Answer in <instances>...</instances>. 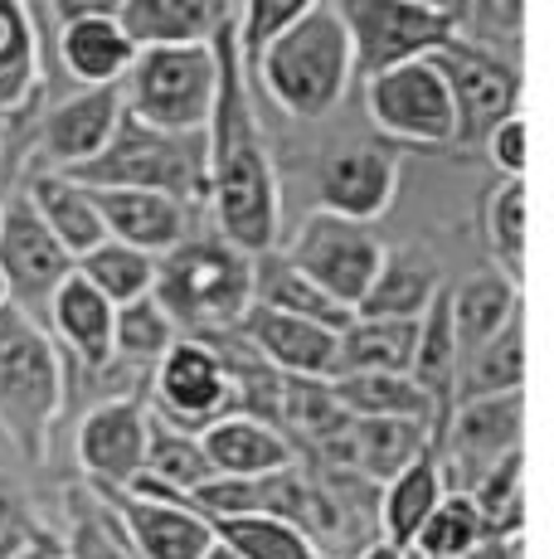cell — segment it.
<instances>
[{
	"instance_id": "7bdbcfd3",
	"label": "cell",
	"mask_w": 554,
	"mask_h": 559,
	"mask_svg": "<svg viewBox=\"0 0 554 559\" xmlns=\"http://www.w3.org/2000/svg\"><path fill=\"white\" fill-rule=\"evenodd\" d=\"M486 156L506 180H526V117H506L501 127H492L486 136Z\"/></svg>"
},
{
	"instance_id": "5bb4252c",
	"label": "cell",
	"mask_w": 554,
	"mask_h": 559,
	"mask_svg": "<svg viewBox=\"0 0 554 559\" xmlns=\"http://www.w3.org/2000/svg\"><path fill=\"white\" fill-rule=\"evenodd\" d=\"M520 428H526V390L516 394H486V400H457L443 424L438 462L447 467H467L457 477V497L472 491L492 462L506 453H520Z\"/></svg>"
},
{
	"instance_id": "b9f144b4",
	"label": "cell",
	"mask_w": 554,
	"mask_h": 559,
	"mask_svg": "<svg viewBox=\"0 0 554 559\" xmlns=\"http://www.w3.org/2000/svg\"><path fill=\"white\" fill-rule=\"evenodd\" d=\"M306 0H249V5H233V45H239L243 73L258 63V53L302 15Z\"/></svg>"
},
{
	"instance_id": "d6986e66",
	"label": "cell",
	"mask_w": 554,
	"mask_h": 559,
	"mask_svg": "<svg viewBox=\"0 0 554 559\" xmlns=\"http://www.w3.org/2000/svg\"><path fill=\"white\" fill-rule=\"evenodd\" d=\"M233 336L282 380H332L336 370V331L282 317V311L249 307L243 321L233 326Z\"/></svg>"
},
{
	"instance_id": "74e56055",
	"label": "cell",
	"mask_w": 554,
	"mask_h": 559,
	"mask_svg": "<svg viewBox=\"0 0 554 559\" xmlns=\"http://www.w3.org/2000/svg\"><path fill=\"white\" fill-rule=\"evenodd\" d=\"M176 346V326L166 321V311L142 297V302H127L117 307V321H112V360L117 365H132V370H146Z\"/></svg>"
},
{
	"instance_id": "cb8c5ba5",
	"label": "cell",
	"mask_w": 554,
	"mask_h": 559,
	"mask_svg": "<svg viewBox=\"0 0 554 559\" xmlns=\"http://www.w3.org/2000/svg\"><path fill=\"white\" fill-rule=\"evenodd\" d=\"M443 497H447V487H443V462H438V453L429 448V453L413 457L409 467L399 472V477H389L385 487H380L375 521H380V535H385L380 545H389V550L409 555L413 540H419V531H423V521L438 511Z\"/></svg>"
},
{
	"instance_id": "d590c367",
	"label": "cell",
	"mask_w": 554,
	"mask_h": 559,
	"mask_svg": "<svg viewBox=\"0 0 554 559\" xmlns=\"http://www.w3.org/2000/svg\"><path fill=\"white\" fill-rule=\"evenodd\" d=\"M73 273L112 307H127V302H142L152 297V283H156V258L127 249V243H98L93 253H83L73 263Z\"/></svg>"
},
{
	"instance_id": "ac0fdd59",
	"label": "cell",
	"mask_w": 554,
	"mask_h": 559,
	"mask_svg": "<svg viewBox=\"0 0 554 559\" xmlns=\"http://www.w3.org/2000/svg\"><path fill=\"white\" fill-rule=\"evenodd\" d=\"M117 122H122V93L117 88H79L73 98L49 107L45 122H39V136H35L39 170L69 176V170L88 166V160L112 142Z\"/></svg>"
},
{
	"instance_id": "836d02e7",
	"label": "cell",
	"mask_w": 554,
	"mask_h": 559,
	"mask_svg": "<svg viewBox=\"0 0 554 559\" xmlns=\"http://www.w3.org/2000/svg\"><path fill=\"white\" fill-rule=\"evenodd\" d=\"M142 477L156 481L161 491L170 497H195L200 487H205L215 472H209L205 462V448H200L195 433H180V428L161 424V418H152V428H146V462H142Z\"/></svg>"
},
{
	"instance_id": "ab89813d",
	"label": "cell",
	"mask_w": 554,
	"mask_h": 559,
	"mask_svg": "<svg viewBox=\"0 0 554 559\" xmlns=\"http://www.w3.org/2000/svg\"><path fill=\"white\" fill-rule=\"evenodd\" d=\"M482 540H492V535L482 531V515L467 497H457V491H447L438 501V511L423 521L419 540H413V550L423 559H457L467 550H477Z\"/></svg>"
},
{
	"instance_id": "7c38bea8",
	"label": "cell",
	"mask_w": 554,
	"mask_h": 559,
	"mask_svg": "<svg viewBox=\"0 0 554 559\" xmlns=\"http://www.w3.org/2000/svg\"><path fill=\"white\" fill-rule=\"evenodd\" d=\"M73 273V258L55 243V234L39 224L25 195L0 204V277H5V302L25 311L35 326L49 321L59 283Z\"/></svg>"
},
{
	"instance_id": "44dd1931",
	"label": "cell",
	"mask_w": 554,
	"mask_h": 559,
	"mask_svg": "<svg viewBox=\"0 0 554 559\" xmlns=\"http://www.w3.org/2000/svg\"><path fill=\"white\" fill-rule=\"evenodd\" d=\"M438 293H443L438 253L423 249V243H399V249H385V258H380V273H375V283H370V293L360 297L356 317L419 321Z\"/></svg>"
},
{
	"instance_id": "f35d334b",
	"label": "cell",
	"mask_w": 554,
	"mask_h": 559,
	"mask_svg": "<svg viewBox=\"0 0 554 559\" xmlns=\"http://www.w3.org/2000/svg\"><path fill=\"white\" fill-rule=\"evenodd\" d=\"M486 249L510 287L526 277V180H501L486 204Z\"/></svg>"
},
{
	"instance_id": "52a82bcc",
	"label": "cell",
	"mask_w": 554,
	"mask_h": 559,
	"mask_svg": "<svg viewBox=\"0 0 554 559\" xmlns=\"http://www.w3.org/2000/svg\"><path fill=\"white\" fill-rule=\"evenodd\" d=\"M340 25L350 35L356 79L433 59L462 29V5H419V0H340Z\"/></svg>"
},
{
	"instance_id": "7dc6e473",
	"label": "cell",
	"mask_w": 554,
	"mask_h": 559,
	"mask_svg": "<svg viewBox=\"0 0 554 559\" xmlns=\"http://www.w3.org/2000/svg\"><path fill=\"white\" fill-rule=\"evenodd\" d=\"M39 559H79V555H69V550H45Z\"/></svg>"
},
{
	"instance_id": "f1b7e54d",
	"label": "cell",
	"mask_w": 554,
	"mask_h": 559,
	"mask_svg": "<svg viewBox=\"0 0 554 559\" xmlns=\"http://www.w3.org/2000/svg\"><path fill=\"white\" fill-rule=\"evenodd\" d=\"M253 307L312 321V326H326V331H336V336L350 326V311H340L312 277L297 273L282 249H268L253 258Z\"/></svg>"
},
{
	"instance_id": "9c48e42d",
	"label": "cell",
	"mask_w": 554,
	"mask_h": 559,
	"mask_svg": "<svg viewBox=\"0 0 554 559\" xmlns=\"http://www.w3.org/2000/svg\"><path fill=\"white\" fill-rule=\"evenodd\" d=\"M282 253H287V263L312 277L340 311L356 317L360 297L370 293V283H375V273H380L385 243L375 239L370 224H350L326 210H312L297 224V234L287 239Z\"/></svg>"
},
{
	"instance_id": "9a60e30c",
	"label": "cell",
	"mask_w": 554,
	"mask_h": 559,
	"mask_svg": "<svg viewBox=\"0 0 554 559\" xmlns=\"http://www.w3.org/2000/svg\"><path fill=\"white\" fill-rule=\"evenodd\" d=\"M146 428H152V414L136 394L103 400L79 418V467L93 491H127L142 477Z\"/></svg>"
},
{
	"instance_id": "8992f818",
	"label": "cell",
	"mask_w": 554,
	"mask_h": 559,
	"mask_svg": "<svg viewBox=\"0 0 554 559\" xmlns=\"http://www.w3.org/2000/svg\"><path fill=\"white\" fill-rule=\"evenodd\" d=\"M215 39V35H209ZM215 49L180 45V49H142L117 83L122 112L136 117L152 132L195 136L205 132L209 107H215Z\"/></svg>"
},
{
	"instance_id": "c3c4849f",
	"label": "cell",
	"mask_w": 554,
	"mask_h": 559,
	"mask_svg": "<svg viewBox=\"0 0 554 559\" xmlns=\"http://www.w3.org/2000/svg\"><path fill=\"white\" fill-rule=\"evenodd\" d=\"M0 307H5V277H0Z\"/></svg>"
},
{
	"instance_id": "ba28073f",
	"label": "cell",
	"mask_w": 554,
	"mask_h": 559,
	"mask_svg": "<svg viewBox=\"0 0 554 559\" xmlns=\"http://www.w3.org/2000/svg\"><path fill=\"white\" fill-rule=\"evenodd\" d=\"M433 69L443 73V88H447V103H453V142L457 146H477L492 136V127H501L506 117L520 112V73L510 69L506 59L482 45V39L462 35L457 29L443 49H433Z\"/></svg>"
},
{
	"instance_id": "4dcf8cb0",
	"label": "cell",
	"mask_w": 554,
	"mask_h": 559,
	"mask_svg": "<svg viewBox=\"0 0 554 559\" xmlns=\"http://www.w3.org/2000/svg\"><path fill=\"white\" fill-rule=\"evenodd\" d=\"M520 311V287H510L501 273H472L467 283L447 287V317H453L457 360L492 341L501 326Z\"/></svg>"
},
{
	"instance_id": "bcb514c9",
	"label": "cell",
	"mask_w": 554,
	"mask_h": 559,
	"mask_svg": "<svg viewBox=\"0 0 554 559\" xmlns=\"http://www.w3.org/2000/svg\"><path fill=\"white\" fill-rule=\"evenodd\" d=\"M205 559H239V555H233L229 545H219V540H215V545H209V550H205Z\"/></svg>"
},
{
	"instance_id": "ffe728a7",
	"label": "cell",
	"mask_w": 554,
	"mask_h": 559,
	"mask_svg": "<svg viewBox=\"0 0 554 559\" xmlns=\"http://www.w3.org/2000/svg\"><path fill=\"white\" fill-rule=\"evenodd\" d=\"M93 204H98L103 234L146 258H166L170 249H180L195 224L190 204L152 195V190H93Z\"/></svg>"
},
{
	"instance_id": "3957f363",
	"label": "cell",
	"mask_w": 554,
	"mask_h": 559,
	"mask_svg": "<svg viewBox=\"0 0 554 559\" xmlns=\"http://www.w3.org/2000/svg\"><path fill=\"white\" fill-rule=\"evenodd\" d=\"M152 302L166 311L176 336H229L253 307V258L229 249L219 234L195 239L156 258Z\"/></svg>"
},
{
	"instance_id": "5b68a950",
	"label": "cell",
	"mask_w": 554,
	"mask_h": 559,
	"mask_svg": "<svg viewBox=\"0 0 554 559\" xmlns=\"http://www.w3.org/2000/svg\"><path fill=\"white\" fill-rule=\"evenodd\" d=\"M69 180H79L88 190H152V195H170L195 210L200 200H209L205 132L195 136L152 132V127H142L136 117L122 112L112 142L88 166L69 170Z\"/></svg>"
},
{
	"instance_id": "ee69618b",
	"label": "cell",
	"mask_w": 554,
	"mask_h": 559,
	"mask_svg": "<svg viewBox=\"0 0 554 559\" xmlns=\"http://www.w3.org/2000/svg\"><path fill=\"white\" fill-rule=\"evenodd\" d=\"M520 555V540H482L477 550L457 555V559H516Z\"/></svg>"
},
{
	"instance_id": "277c9868",
	"label": "cell",
	"mask_w": 554,
	"mask_h": 559,
	"mask_svg": "<svg viewBox=\"0 0 554 559\" xmlns=\"http://www.w3.org/2000/svg\"><path fill=\"white\" fill-rule=\"evenodd\" d=\"M59 408L63 360L55 336L5 302L0 307V428L29 467H39L49 453Z\"/></svg>"
},
{
	"instance_id": "f546056e",
	"label": "cell",
	"mask_w": 554,
	"mask_h": 559,
	"mask_svg": "<svg viewBox=\"0 0 554 559\" xmlns=\"http://www.w3.org/2000/svg\"><path fill=\"white\" fill-rule=\"evenodd\" d=\"M516 390H526V311H516L492 341H482L457 360V400H486V394Z\"/></svg>"
},
{
	"instance_id": "7a4b0ae2",
	"label": "cell",
	"mask_w": 554,
	"mask_h": 559,
	"mask_svg": "<svg viewBox=\"0 0 554 559\" xmlns=\"http://www.w3.org/2000/svg\"><path fill=\"white\" fill-rule=\"evenodd\" d=\"M243 79H258L263 93L297 122L332 117L356 83L350 35L340 25L336 0H306L302 15L258 53V63Z\"/></svg>"
},
{
	"instance_id": "83f0119b",
	"label": "cell",
	"mask_w": 554,
	"mask_h": 559,
	"mask_svg": "<svg viewBox=\"0 0 554 559\" xmlns=\"http://www.w3.org/2000/svg\"><path fill=\"white\" fill-rule=\"evenodd\" d=\"M45 83L39 10L25 0H0V117L25 112Z\"/></svg>"
},
{
	"instance_id": "7402d4cb",
	"label": "cell",
	"mask_w": 554,
	"mask_h": 559,
	"mask_svg": "<svg viewBox=\"0 0 554 559\" xmlns=\"http://www.w3.org/2000/svg\"><path fill=\"white\" fill-rule=\"evenodd\" d=\"M117 25L132 39V49H180L209 45V35L224 25V0H117Z\"/></svg>"
},
{
	"instance_id": "2e32d148",
	"label": "cell",
	"mask_w": 554,
	"mask_h": 559,
	"mask_svg": "<svg viewBox=\"0 0 554 559\" xmlns=\"http://www.w3.org/2000/svg\"><path fill=\"white\" fill-rule=\"evenodd\" d=\"M316 195H322V210L336 219L375 224L399 195V152L385 142L336 146L316 170Z\"/></svg>"
},
{
	"instance_id": "1f68e13d",
	"label": "cell",
	"mask_w": 554,
	"mask_h": 559,
	"mask_svg": "<svg viewBox=\"0 0 554 559\" xmlns=\"http://www.w3.org/2000/svg\"><path fill=\"white\" fill-rule=\"evenodd\" d=\"M413 331L419 321H370L350 317V326L336 336V374H409Z\"/></svg>"
},
{
	"instance_id": "681fc988",
	"label": "cell",
	"mask_w": 554,
	"mask_h": 559,
	"mask_svg": "<svg viewBox=\"0 0 554 559\" xmlns=\"http://www.w3.org/2000/svg\"><path fill=\"white\" fill-rule=\"evenodd\" d=\"M0 146H5V136H0Z\"/></svg>"
},
{
	"instance_id": "4fadbf2b",
	"label": "cell",
	"mask_w": 554,
	"mask_h": 559,
	"mask_svg": "<svg viewBox=\"0 0 554 559\" xmlns=\"http://www.w3.org/2000/svg\"><path fill=\"white\" fill-rule=\"evenodd\" d=\"M117 0H49L39 15L55 20L59 69L79 88H117L132 69L136 49L117 25Z\"/></svg>"
},
{
	"instance_id": "8fae6325",
	"label": "cell",
	"mask_w": 554,
	"mask_h": 559,
	"mask_svg": "<svg viewBox=\"0 0 554 559\" xmlns=\"http://www.w3.org/2000/svg\"><path fill=\"white\" fill-rule=\"evenodd\" d=\"M365 117L375 122L380 136H389L399 146H453V132H457L443 73L429 59L370 73Z\"/></svg>"
},
{
	"instance_id": "60d3db41",
	"label": "cell",
	"mask_w": 554,
	"mask_h": 559,
	"mask_svg": "<svg viewBox=\"0 0 554 559\" xmlns=\"http://www.w3.org/2000/svg\"><path fill=\"white\" fill-rule=\"evenodd\" d=\"M69 555H79V559H136L127 550V540H122V531H117V521L108 515V507H103L88 487L69 491Z\"/></svg>"
},
{
	"instance_id": "d6a6232c",
	"label": "cell",
	"mask_w": 554,
	"mask_h": 559,
	"mask_svg": "<svg viewBox=\"0 0 554 559\" xmlns=\"http://www.w3.org/2000/svg\"><path fill=\"white\" fill-rule=\"evenodd\" d=\"M332 394L350 418H413L429 428L438 424V408L409 374H336Z\"/></svg>"
},
{
	"instance_id": "e575fe53",
	"label": "cell",
	"mask_w": 554,
	"mask_h": 559,
	"mask_svg": "<svg viewBox=\"0 0 554 559\" xmlns=\"http://www.w3.org/2000/svg\"><path fill=\"white\" fill-rule=\"evenodd\" d=\"M467 501L482 515V531L492 540H520L526 531V453H506L482 472L467 491Z\"/></svg>"
},
{
	"instance_id": "603a6c76",
	"label": "cell",
	"mask_w": 554,
	"mask_h": 559,
	"mask_svg": "<svg viewBox=\"0 0 554 559\" xmlns=\"http://www.w3.org/2000/svg\"><path fill=\"white\" fill-rule=\"evenodd\" d=\"M200 448H205V462L215 477H239V481L268 477V472H282L297 462L292 438L258 424V418H243V414H229V418H219V424H209L205 433H200Z\"/></svg>"
},
{
	"instance_id": "d4e9b609",
	"label": "cell",
	"mask_w": 554,
	"mask_h": 559,
	"mask_svg": "<svg viewBox=\"0 0 554 559\" xmlns=\"http://www.w3.org/2000/svg\"><path fill=\"white\" fill-rule=\"evenodd\" d=\"M20 195L29 200V210L39 214V224L55 234V243L73 258V263H79L83 253H93L98 243H108L103 219H98V204H93V190L79 186V180L55 176V170H35Z\"/></svg>"
},
{
	"instance_id": "30bf717a",
	"label": "cell",
	"mask_w": 554,
	"mask_h": 559,
	"mask_svg": "<svg viewBox=\"0 0 554 559\" xmlns=\"http://www.w3.org/2000/svg\"><path fill=\"white\" fill-rule=\"evenodd\" d=\"M152 404L146 414L161 424L180 428V433H205L209 424L233 414L229 404V370H224L219 350L209 341L176 336V346L152 365Z\"/></svg>"
},
{
	"instance_id": "8d00e7d4",
	"label": "cell",
	"mask_w": 554,
	"mask_h": 559,
	"mask_svg": "<svg viewBox=\"0 0 554 559\" xmlns=\"http://www.w3.org/2000/svg\"><path fill=\"white\" fill-rule=\"evenodd\" d=\"M209 531L239 559H326L297 525L277 515H229V521H209Z\"/></svg>"
},
{
	"instance_id": "4316f807",
	"label": "cell",
	"mask_w": 554,
	"mask_h": 559,
	"mask_svg": "<svg viewBox=\"0 0 554 559\" xmlns=\"http://www.w3.org/2000/svg\"><path fill=\"white\" fill-rule=\"evenodd\" d=\"M433 448V428L413 424V418H350L346 448H340V467H350L356 477L380 481L399 477L413 457H423Z\"/></svg>"
},
{
	"instance_id": "484cf974",
	"label": "cell",
	"mask_w": 554,
	"mask_h": 559,
	"mask_svg": "<svg viewBox=\"0 0 554 559\" xmlns=\"http://www.w3.org/2000/svg\"><path fill=\"white\" fill-rule=\"evenodd\" d=\"M112 321L117 307L103 302L79 273L59 283L55 302H49L45 331H55V346H69L73 356L88 365V374H103L112 365Z\"/></svg>"
},
{
	"instance_id": "6da1fadb",
	"label": "cell",
	"mask_w": 554,
	"mask_h": 559,
	"mask_svg": "<svg viewBox=\"0 0 554 559\" xmlns=\"http://www.w3.org/2000/svg\"><path fill=\"white\" fill-rule=\"evenodd\" d=\"M215 49V107L205 122V180H209V214L229 249L258 258L277 249L282 204H277V170L263 142V127L253 117L243 59L233 45V5L209 39Z\"/></svg>"
},
{
	"instance_id": "e0dca14e",
	"label": "cell",
	"mask_w": 554,
	"mask_h": 559,
	"mask_svg": "<svg viewBox=\"0 0 554 559\" xmlns=\"http://www.w3.org/2000/svg\"><path fill=\"white\" fill-rule=\"evenodd\" d=\"M93 497L108 507L127 550L136 559H205V550L215 545V531H209L205 515H195L176 497L152 501L136 497V491H93Z\"/></svg>"
},
{
	"instance_id": "f6af8a7d",
	"label": "cell",
	"mask_w": 554,
	"mask_h": 559,
	"mask_svg": "<svg viewBox=\"0 0 554 559\" xmlns=\"http://www.w3.org/2000/svg\"><path fill=\"white\" fill-rule=\"evenodd\" d=\"M356 559H409V555H399V550H389V545H365V550H356Z\"/></svg>"
}]
</instances>
